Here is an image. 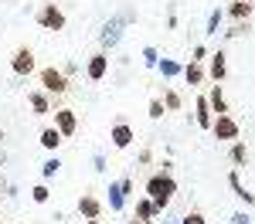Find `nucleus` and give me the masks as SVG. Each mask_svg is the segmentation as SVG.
I'll return each instance as SVG.
<instances>
[{
  "label": "nucleus",
  "mask_w": 255,
  "mask_h": 224,
  "mask_svg": "<svg viewBox=\"0 0 255 224\" xmlns=\"http://www.w3.org/2000/svg\"><path fill=\"white\" fill-rule=\"evenodd\" d=\"M146 197L157 204V211L163 214L170 201L177 197V180L170 177V170H160V173H150V180H146Z\"/></svg>",
  "instance_id": "nucleus-1"
},
{
  "label": "nucleus",
  "mask_w": 255,
  "mask_h": 224,
  "mask_svg": "<svg viewBox=\"0 0 255 224\" xmlns=\"http://www.w3.org/2000/svg\"><path fill=\"white\" fill-rule=\"evenodd\" d=\"M38 85H41V92H48L51 99H61V95L72 92L68 72L65 68H55V65H41L38 68Z\"/></svg>",
  "instance_id": "nucleus-2"
},
{
  "label": "nucleus",
  "mask_w": 255,
  "mask_h": 224,
  "mask_svg": "<svg viewBox=\"0 0 255 224\" xmlns=\"http://www.w3.org/2000/svg\"><path fill=\"white\" fill-rule=\"evenodd\" d=\"M10 72L20 75V78H27V75H34V72H38V58H34V51H31L27 44L14 48V55H10Z\"/></svg>",
  "instance_id": "nucleus-3"
},
{
  "label": "nucleus",
  "mask_w": 255,
  "mask_h": 224,
  "mask_svg": "<svg viewBox=\"0 0 255 224\" xmlns=\"http://www.w3.org/2000/svg\"><path fill=\"white\" fill-rule=\"evenodd\" d=\"M211 136H215V140H225V143H235L238 136H242V126H238V119L232 116V112H228V116H215Z\"/></svg>",
  "instance_id": "nucleus-4"
},
{
  "label": "nucleus",
  "mask_w": 255,
  "mask_h": 224,
  "mask_svg": "<svg viewBox=\"0 0 255 224\" xmlns=\"http://www.w3.org/2000/svg\"><path fill=\"white\" fill-rule=\"evenodd\" d=\"M34 20H38L44 31H65V24H68L58 3H41V7H38V17H34Z\"/></svg>",
  "instance_id": "nucleus-5"
},
{
  "label": "nucleus",
  "mask_w": 255,
  "mask_h": 224,
  "mask_svg": "<svg viewBox=\"0 0 255 224\" xmlns=\"http://www.w3.org/2000/svg\"><path fill=\"white\" fill-rule=\"evenodd\" d=\"M55 129H58L65 140L75 136V133H79V112L68 109V105H58V109H55Z\"/></svg>",
  "instance_id": "nucleus-6"
},
{
  "label": "nucleus",
  "mask_w": 255,
  "mask_h": 224,
  "mask_svg": "<svg viewBox=\"0 0 255 224\" xmlns=\"http://www.w3.org/2000/svg\"><path fill=\"white\" fill-rule=\"evenodd\" d=\"M109 140H113L116 149H126V146H133V140H136V129H133L129 122L116 119V122H113V129H109Z\"/></svg>",
  "instance_id": "nucleus-7"
},
{
  "label": "nucleus",
  "mask_w": 255,
  "mask_h": 224,
  "mask_svg": "<svg viewBox=\"0 0 255 224\" xmlns=\"http://www.w3.org/2000/svg\"><path fill=\"white\" fill-rule=\"evenodd\" d=\"M27 105H31L34 116H51V112H55V99H51L48 92H41V88H31V92H27Z\"/></svg>",
  "instance_id": "nucleus-8"
},
{
  "label": "nucleus",
  "mask_w": 255,
  "mask_h": 224,
  "mask_svg": "<svg viewBox=\"0 0 255 224\" xmlns=\"http://www.w3.org/2000/svg\"><path fill=\"white\" fill-rule=\"evenodd\" d=\"M85 75H89V81H102L109 75V55L106 51H96L89 58V65H85Z\"/></svg>",
  "instance_id": "nucleus-9"
},
{
  "label": "nucleus",
  "mask_w": 255,
  "mask_h": 224,
  "mask_svg": "<svg viewBox=\"0 0 255 224\" xmlns=\"http://www.w3.org/2000/svg\"><path fill=\"white\" fill-rule=\"evenodd\" d=\"M204 72H208V78H211V81H218V85H221V81H225V75H228V61H225V51H215V55H208V68H204Z\"/></svg>",
  "instance_id": "nucleus-10"
},
{
  "label": "nucleus",
  "mask_w": 255,
  "mask_h": 224,
  "mask_svg": "<svg viewBox=\"0 0 255 224\" xmlns=\"http://www.w3.org/2000/svg\"><path fill=\"white\" fill-rule=\"evenodd\" d=\"M194 122L201 126V129H208V133H211L215 112H211V105H208V95H197V99H194Z\"/></svg>",
  "instance_id": "nucleus-11"
},
{
  "label": "nucleus",
  "mask_w": 255,
  "mask_h": 224,
  "mask_svg": "<svg viewBox=\"0 0 255 224\" xmlns=\"http://www.w3.org/2000/svg\"><path fill=\"white\" fill-rule=\"evenodd\" d=\"M102 211H106V207H102V201H99L96 194H82L79 197V214L85 221H89V218H102Z\"/></svg>",
  "instance_id": "nucleus-12"
},
{
  "label": "nucleus",
  "mask_w": 255,
  "mask_h": 224,
  "mask_svg": "<svg viewBox=\"0 0 255 224\" xmlns=\"http://www.w3.org/2000/svg\"><path fill=\"white\" fill-rule=\"evenodd\" d=\"M252 10H255V3H249V0H232L228 3V17L235 20V24H249V17H252Z\"/></svg>",
  "instance_id": "nucleus-13"
},
{
  "label": "nucleus",
  "mask_w": 255,
  "mask_h": 224,
  "mask_svg": "<svg viewBox=\"0 0 255 224\" xmlns=\"http://www.w3.org/2000/svg\"><path fill=\"white\" fill-rule=\"evenodd\" d=\"M208 105H211V112H215V116H228V102H225L221 85H211V92H208Z\"/></svg>",
  "instance_id": "nucleus-14"
},
{
  "label": "nucleus",
  "mask_w": 255,
  "mask_h": 224,
  "mask_svg": "<svg viewBox=\"0 0 255 224\" xmlns=\"http://www.w3.org/2000/svg\"><path fill=\"white\" fill-rule=\"evenodd\" d=\"M157 214H160V211H157V204L150 201V197H139V201H136V214H133L136 221L150 224V221H153V218H157Z\"/></svg>",
  "instance_id": "nucleus-15"
},
{
  "label": "nucleus",
  "mask_w": 255,
  "mask_h": 224,
  "mask_svg": "<svg viewBox=\"0 0 255 224\" xmlns=\"http://www.w3.org/2000/svg\"><path fill=\"white\" fill-rule=\"evenodd\" d=\"M61 143H65V136H61L55 126H44V129H41V146H44V149H51V153H55Z\"/></svg>",
  "instance_id": "nucleus-16"
},
{
  "label": "nucleus",
  "mask_w": 255,
  "mask_h": 224,
  "mask_svg": "<svg viewBox=\"0 0 255 224\" xmlns=\"http://www.w3.org/2000/svg\"><path fill=\"white\" fill-rule=\"evenodd\" d=\"M184 78H187V85H204L208 72H204L201 61H191V65H184Z\"/></svg>",
  "instance_id": "nucleus-17"
},
{
  "label": "nucleus",
  "mask_w": 255,
  "mask_h": 224,
  "mask_svg": "<svg viewBox=\"0 0 255 224\" xmlns=\"http://www.w3.org/2000/svg\"><path fill=\"white\" fill-rule=\"evenodd\" d=\"M228 156H232V163H235V166H245V163H249V146H245V140H235V143H232V153H228Z\"/></svg>",
  "instance_id": "nucleus-18"
},
{
  "label": "nucleus",
  "mask_w": 255,
  "mask_h": 224,
  "mask_svg": "<svg viewBox=\"0 0 255 224\" xmlns=\"http://www.w3.org/2000/svg\"><path fill=\"white\" fill-rule=\"evenodd\" d=\"M126 190H129V180H123L119 187H109V194H113V197H109V207H113V211L123 207V194H126Z\"/></svg>",
  "instance_id": "nucleus-19"
},
{
  "label": "nucleus",
  "mask_w": 255,
  "mask_h": 224,
  "mask_svg": "<svg viewBox=\"0 0 255 224\" xmlns=\"http://www.w3.org/2000/svg\"><path fill=\"white\" fill-rule=\"evenodd\" d=\"M163 105H167L170 112H180V105H184V102H180V95H177L170 85H163Z\"/></svg>",
  "instance_id": "nucleus-20"
},
{
  "label": "nucleus",
  "mask_w": 255,
  "mask_h": 224,
  "mask_svg": "<svg viewBox=\"0 0 255 224\" xmlns=\"http://www.w3.org/2000/svg\"><path fill=\"white\" fill-rule=\"evenodd\" d=\"M228 183H232V190H235V194H238V197H242L245 204H255V194H249V190L238 183V173H232V177H228Z\"/></svg>",
  "instance_id": "nucleus-21"
},
{
  "label": "nucleus",
  "mask_w": 255,
  "mask_h": 224,
  "mask_svg": "<svg viewBox=\"0 0 255 224\" xmlns=\"http://www.w3.org/2000/svg\"><path fill=\"white\" fill-rule=\"evenodd\" d=\"M160 72H163V78H170V75H177V72H184L177 61H170V58H163L160 61Z\"/></svg>",
  "instance_id": "nucleus-22"
},
{
  "label": "nucleus",
  "mask_w": 255,
  "mask_h": 224,
  "mask_svg": "<svg viewBox=\"0 0 255 224\" xmlns=\"http://www.w3.org/2000/svg\"><path fill=\"white\" fill-rule=\"evenodd\" d=\"M31 197H34V204H48V197H51V194H48V183H38V187L31 190Z\"/></svg>",
  "instance_id": "nucleus-23"
},
{
  "label": "nucleus",
  "mask_w": 255,
  "mask_h": 224,
  "mask_svg": "<svg viewBox=\"0 0 255 224\" xmlns=\"http://www.w3.org/2000/svg\"><path fill=\"white\" fill-rule=\"evenodd\" d=\"M180 224H208V218H204L201 211H187V214L180 218Z\"/></svg>",
  "instance_id": "nucleus-24"
},
{
  "label": "nucleus",
  "mask_w": 255,
  "mask_h": 224,
  "mask_svg": "<svg viewBox=\"0 0 255 224\" xmlns=\"http://www.w3.org/2000/svg\"><path fill=\"white\" fill-rule=\"evenodd\" d=\"M58 166H61L58 160H48L44 166H41V177H44V180H48V177H55V173H58Z\"/></svg>",
  "instance_id": "nucleus-25"
},
{
  "label": "nucleus",
  "mask_w": 255,
  "mask_h": 224,
  "mask_svg": "<svg viewBox=\"0 0 255 224\" xmlns=\"http://www.w3.org/2000/svg\"><path fill=\"white\" fill-rule=\"evenodd\" d=\"M163 109H167V105H163L160 99H150V119H160V116H163Z\"/></svg>",
  "instance_id": "nucleus-26"
},
{
  "label": "nucleus",
  "mask_w": 255,
  "mask_h": 224,
  "mask_svg": "<svg viewBox=\"0 0 255 224\" xmlns=\"http://www.w3.org/2000/svg\"><path fill=\"white\" fill-rule=\"evenodd\" d=\"M191 61H208V48H204V44H197L194 48V58Z\"/></svg>",
  "instance_id": "nucleus-27"
},
{
  "label": "nucleus",
  "mask_w": 255,
  "mask_h": 224,
  "mask_svg": "<svg viewBox=\"0 0 255 224\" xmlns=\"http://www.w3.org/2000/svg\"><path fill=\"white\" fill-rule=\"evenodd\" d=\"M218 17H221V14H211V17H208V34H215V27H218Z\"/></svg>",
  "instance_id": "nucleus-28"
},
{
  "label": "nucleus",
  "mask_w": 255,
  "mask_h": 224,
  "mask_svg": "<svg viewBox=\"0 0 255 224\" xmlns=\"http://www.w3.org/2000/svg\"><path fill=\"white\" fill-rule=\"evenodd\" d=\"M232 224H249V214H235V218H232Z\"/></svg>",
  "instance_id": "nucleus-29"
},
{
  "label": "nucleus",
  "mask_w": 255,
  "mask_h": 224,
  "mask_svg": "<svg viewBox=\"0 0 255 224\" xmlns=\"http://www.w3.org/2000/svg\"><path fill=\"white\" fill-rule=\"evenodd\" d=\"M85 224H102V218H89V221H85Z\"/></svg>",
  "instance_id": "nucleus-30"
},
{
  "label": "nucleus",
  "mask_w": 255,
  "mask_h": 224,
  "mask_svg": "<svg viewBox=\"0 0 255 224\" xmlns=\"http://www.w3.org/2000/svg\"><path fill=\"white\" fill-rule=\"evenodd\" d=\"M126 224H143V221H136V218H133V221H126Z\"/></svg>",
  "instance_id": "nucleus-31"
},
{
  "label": "nucleus",
  "mask_w": 255,
  "mask_h": 224,
  "mask_svg": "<svg viewBox=\"0 0 255 224\" xmlns=\"http://www.w3.org/2000/svg\"><path fill=\"white\" fill-rule=\"evenodd\" d=\"M0 140H7V133H3V129H0Z\"/></svg>",
  "instance_id": "nucleus-32"
},
{
  "label": "nucleus",
  "mask_w": 255,
  "mask_h": 224,
  "mask_svg": "<svg viewBox=\"0 0 255 224\" xmlns=\"http://www.w3.org/2000/svg\"><path fill=\"white\" fill-rule=\"evenodd\" d=\"M249 3H255V0H249Z\"/></svg>",
  "instance_id": "nucleus-33"
}]
</instances>
